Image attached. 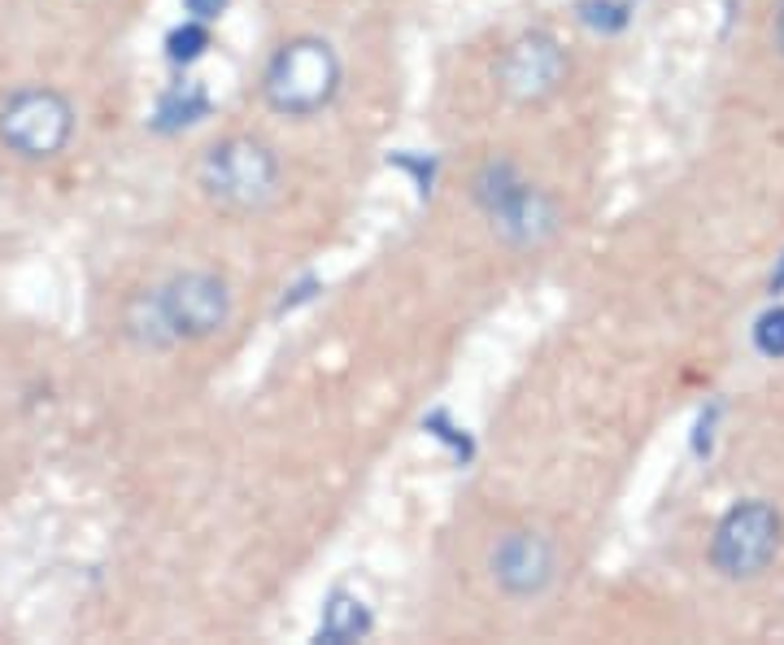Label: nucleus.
<instances>
[{
  "label": "nucleus",
  "mask_w": 784,
  "mask_h": 645,
  "mask_svg": "<svg viewBox=\"0 0 784 645\" xmlns=\"http://www.w3.org/2000/svg\"><path fill=\"white\" fill-rule=\"evenodd\" d=\"M75 136V105L58 88H23L0 105V144L18 162H53Z\"/></svg>",
  "instance_id": "39448f33"
},
{
  "label": "nucleus",
  "mask_w": 784,
  "mask_h": 645,
  "mask_svg": "<svg viewBox=\"0 0 784 645\" xmlns=\"http://www.w3.org/2000/svg\"><path fill=\"white\" fill-rule=\"evenodd\" d=\"M184 10H188L197 23H214V18L227 10V0H184Z\"/></svg>",
  "instance_id": "4468645a"
},
{
  "label": "nucleus",
  "mask_w": 784,
  "mask_h": 645,
  "mask_svg": "<svg viewBox=\"0 0 784 645\" xmlns=\"http://www.w3.org/2000/svg\"><path fill=\"white\" fill-rule=\"evenodd\" d=\"M370 610H366V602L362 597H353V593H344V589H336L331 597H327V606H323V623H318V641H362L366 632H370Z\"/></svg>",
  "instance_id": "1a4fd4ad"
},
{
  "label": "nucleus",
  "mask_w": 784,
  "mask_h": 645,
  "mask_svg": "<svg viewBox=\"0 0 784 645\" xmlns=\"http://www.w3.org/2000/svg\"><path fill=\"white\" fill-rule=\"evenodd\" d=\"M231 322V288L210 270H184L127 301L123 328L140 350H175L210 341Z\"/></svg>",
  "instance_id": "f257e3e1"
},
{
  "label": "nucleus",
  "mask_w": 784,
  "mask_h": 645,
  "mask_svg": "<svg viewBox=\"0 0 784 645\" xmlns=\"http://www.w3.org/2000/svg\"><path fill=\"white\" fill-rule=\"evenodd\" d=\"M567 75H571L567 49H562L554 36H545V31L519 36V40L502 53V62H497V84H502V92H506L510 101H519V105H536V101L554 97V92L567 84Z\"/></svg>",
  "instance_id": "6e6552de"
},
{
  "label": "nucleus",
  "mask_w": 784,
  "mask_h": 645,
  "mask_svg": "<svg viewBox=\"0 0 784 645\" xmlns=\"http://www.w3.org/2000/svg\"><path fill=\"white\" fill-rule=\"evenodd\" d=\"M205 110H210V101H205L201 88L170 92V97H162V105H157V127H162V131H179V127L205 118Z\"/></svg>",
  "instance_id": "9d476101"
},
{
  "label": "nucleus",
  "mask_w": 784,
  "mask_h": 645,
  "mask_svg": "<svg viewBox=\"0 0 784 645\" xmlns=\"http://www.w3.org/2000/svg\"><path fill=\"white\" fill-rule=\"evenodd\" d=\"M580 18L593 31H619V27H628V5H623V0H584Z\"/></svg>",
  "instance_id": "ddd939ff"
},
{
  "label": "nucleus",
  "mask_w": 784,
  "mask_h": 645,
  "mask_svg": "<svg viewBox=\"0 0 784 645\" xmlns=\"http://www.w3.org/2000/svg\"><path fill=\"white\" fill-rule=\"evenodd\" d=\"M197 184L214 205H223L231 214H257V210L275 205V197L283 188V166L266 140L227 136L201 153Z\"/></svg>",
  "instance_id": "f03ea898"
},
{
  "label": "nucleus",
  "mask_w": 784,
  "mask_h": 645,
  "mask_svg": "<svg viewBox=\"0 0 784 645\" xmlns=\"http://www.w3.org/2000/svg\"><path fill=\"white\" fill-rule=\"evenodd\" d=\"M210 49V31H205V23H184V27H175L170 36H166V53H170V62H197L201 53Z\"/></svg>",
  "instance_id": "9b49d317"
},
{
  "label": "nucleus",
  "mask_w": 784,
  "mask_h": 645,
  "mask_svg": "<svg viewBox=\"0 0 784 645\" xmlns=\"http://www.w3.org/2000/svg\"><path fill=\"white\" fill-rule=\"evenodd\" d=\"M754 345L762 358H784V305H771L754 322Z\"/></svg>",
  "instance_id": "f8f14e48"
},
{
  "label": "nucleus",
  "mask_w": 784,
  "mask_h": 645,
  "mask_svg": "<svg viewBox=\"0 0 784 645\" xmlns=\"http://www.w3.org/2000/svg\"><path fill=\"white\" fill-rule=\"evenodd\" d=\"M771 292H784V257H780V266L771 270Z\"/></svg>",
  "instance_id": "2eb2a0df"
},
{
  "label": "nucleus",
  "mask_w": 784,
  "mask_h": 645,
  "mask_svg": "<svg viewBox=\"0 0 784 645\" xmlns=\"http://www.w3.org/2000/svg\"><path fill=\"white\" fill-rule=\"evenodd\" d=\"M489 576L506 597L532 602L558 580V549L545 532L510 528L489 545Z\"/></svg>",
  "instance_id": "0eeeda50"
},
{
  "label": "nucleus",
  "mask_w": 784,
  "mask_h": 645,
  "mask_svg": "<svg viewBox=\"0 0 784 645\" xmlns=\"http://www.w3.org/2000/svg\"><path fill=\"white\" fill-rule=\"evenodd\" d=\"M775 40H780V53H784V5H780V18H775Z\"/></svg>",
  "instance_id": "dca6fc26"
},
{
  "label": "nucleus",
  "mask_w": 784,
  "mask_h": 645,
  "mask_svg": "<svg viewBox=\"0 0 784 645\" xmlns=\"http://www.w3.org/2000/svg\"><path fill=\"white\" fill-rule=\"evenodd\" d=\"M344 84V66L336 49L318 36H296L275 49L262 75V97L283 118H314L323 114Z\"/></svg>",
  "instance_id": "7ed1b4c3"
},
{
  "label": "nucleus",
  "mask_w": 784,
  "mask_h": 645,
  "mask_svg": "<svg viewBox=\"0 0 784 645\" xmlns=\"http://www.w3.org/2000/svg\"><path fill=\"white\" fill-rule=\"evenodd\" d=\"M780 549V515L771 502H741L732 506L710 541V562L723 580H754L771 567Z\"/></svg>",
  "instance_id": "423d86ee"
},
{
  "label": "nucleus",
  "mask_w": 784,
  "mask_h": 645,
  "mask_svg": "<svg viewBox=\"0 0 784 645\" xmlns=\"http://www.w3.org/2000/svg\"><path fill=\"white\" fill-rule=\"evenodd\" d=\"M476 201L489 210L493 231L515 249H536L558 231V205L523 184L510 162H489L476 175Z\"/></svg>",
  "instance_id": "20e7f679"
}]
</instances>
